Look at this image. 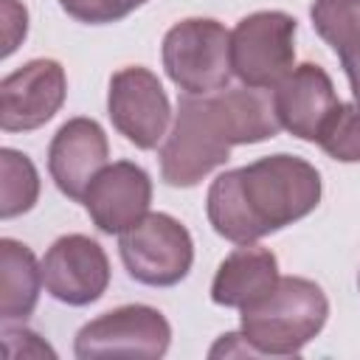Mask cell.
I'll use <instances>...</instances> for the list:
<instances>
[{
  "instance_id": "obj_14",
  "label": "cell",
  "mask_w": 360,
  "mask_h": 360,
  "mask_svg": "<svg viewBox=\"0 0 360 360\" xmlns=\"http://www.w3.org/2000/svg\"><path fill=\"white\" fill-rule=\"evenodd\" d=\"M278 259L273 250L248 242L233 248L217 267L211 281V301L228 309H245L264 298L278 281Z\"/></svg>"
},
{
  "instance_id": "obj_10",
  "label": "cell",
  "mask_w": 360,
  "mask_h": 360,
  "mask_svg": "<svg viewBox=\"0 0 360 360\" xmlns=\"http://www.w3.org/2000/svg\"><path fill=\"white\" fill-rule=\"evenodd\" d=\"M68 76L56 59H31L0 82V127L28 132L48 124L65 104Z\"/></svg>"
},
{
  "instance_id": "obj_9",
  "label": "cell",
  "mask_w": 360,
  "mask_h": 360,
  "mask_svg": "<svg viewBox=\"0 0 360 360\" xmlns=\"http://www.w3.org/2000/svg\"><path fill=\"white\" fill-rule=\"evenodd\" d=\"M42 287L68 307L96 304L110 287V259L84 233L59 236L42 256Z\"/></svg>"
},
{
  "instance_id": "obj_13",
  "label": "cell",
  "mask_w": 360,
  "mask_h": 360,
  "mask_svg": "<svg viewBox=\"0 0 360 360\" xmlns=\"http://www.w3.org/2000/svg\"><path fill=\"white\" fill-rule=\"evenodd\" d=\"M335 104H338L335 84L329 73L315 62L295 65L273 87V110L281 129H287L301 141L315 143L318 129L326 121V115L335 110Z\"/></svg>"
},
{
  "instance_id": "obj_4",
  "label": "cell",
  "mask_w": 360,
  "mask_h": 360,
  "mask_svg": "<svg viewBox=\"0 0 360 360\" xmlns=\"http://www.w3.org/2000/svg\"><path fill=\"white\" fill-rule=\"evenodd\" d=\"M166 76L188 96L225 90L231 82V31L211 17L174 22L160 45Z\"/></svg>"
},
{
  "instance_id": "obj_11",
  "label": "cell",
  "mask_w": 360,
  "mask_h": 360,
  "mask_svg": "<svg viewBox=\"0 0 360 360\" xmlns=\"http://www.w3.org/2000/svg\"><path fill=\"white\" fill-rule=\"evenodd\" d=\"M82 202L101 233L121 236L149 214L152 177L132 160H115L96 174Z\"/></svg>"
},
{
  "instance_id": "obj_21",
  "label": "cell",
  "mask_w": 360,
  "mask_h": 360,
  "mask_svg": "<svg viewBox=\"0 0 360 360\" xmlns=\"http://www.w3.org/2000/svg\"><path fill=\"white\" fill-rule=\"evenodd\" d=\"M357 287H360V273H357Z\"/></svg>"
},
{
  "instance_id": "obj_2",
  "label": "cell",
  "mask_w": 360,
  "mask_h": 360,
  "mask_svg": "<svg viewBox=\"0 0 360 360\" xmlns=\"http://www.w3.org/2000/svg\"><path fill=\"white\" fill-rule=\"evenodd\" d=\"M321 194L323 183L309 160L276 152L217 174L208 186L205 214L222 239L248 245L312 214Z\"/></svg>"
},
{
  "instance_id": "obj_12",
  "label": "cell",
  "mask_w": 360,
  "mask_h": 360,
  "mask_svg": "<svg viewBox=\"0 0 360 360\" xmlns=\"http://www.w3.org/2000/svg\"><path fill=\"white\" fill-rule=\"evenodd\" d=\"M110 143L98 121L76 115L68 118L48 146V172L68 200H84L96 174L107 166Z\"/></svg>"
},
{
  "instance_id": "obj_18",
  "label": "cell",
  "mask_w": 360,
  "mask_h": 360,
  "mask_svg": "<svg viewBox=\"0 0 360 360\" xmlns=\"http://www.w3.org/2000/svg\"><path fill=\"white\" fill-rule=\"evenodd\" d=\"M315 143L340 163H360V104L338 101L318 129Z\"/></svg>"
},
{
  "instance_id": "obj_17",
  "label": "cell",
  "mask_w": 360,
  "mask_h": 360,
  "mask_svg": "<svg viewBox=\"0 0 360 360\" xmlns=\"http://www.w3.org/2000/svg\"><path fill=\"white\" fill-rule=\"evenodd\" d=\"M0 217L28 214L39 200V174L34 160L11 146L0 149Z\"/></svg>"
},
{
  "instance_id": "obj_5",
  "label": "cell",
  "mask_w": 360,
  "mask_h": 360,
  "mask_svg": "<svg viewBox=\"0 0 360 360\" xmlns=\"http://www.w3.org/2000/svg\"><path fill=\"white\" fill-rule=\"evenodd\" d=\"M295 31L292 14L267 8L253 11L231 31V70L253 90H273L295 68Z\"/></svg>"
},
{
  "instance_id": "obj_16",
  "label": "cell",
  "mask_w": 360,
  "mask_h": 360,
  "mask_svg": "<svg viewBox=\"0 0 360 360\" xmlns=\"http://www.w3.org/2000/svg\"><path fill=\"white\" fill-rule=\"evenodd\" d=\"M309 20L318 37L338 53L360 104V0H312Z\"/></svg>"
},
{
  "instance_id": "obj_20",
  "label": "cell",
  "mask_w": 360,
  "mask_h": 360,
  "mask_svg": "<svg viewBox=\"0 0 360 360\" xmlns=\"http://www.w3.org/2000/svg\"><path fill=\"white\" fill-rule=\"evenodd\" d=\"M3 56H8L28 34V11L17 0H3Z\"/></svg>"
},
{
  "instance_id": "obj_1",
  "label": "cell",
  "mask_w": 360,
  "mask_h": 360,
  "mask_svg": "<svg viewBox=\"0 0 360 360\" xmlns=\"http://www.w3.org/2000/svg\"><path fill=\"white\" fill-rule=\"evenodd\" d=\"M281 129L273 98L253 87H225L177 101L172 132L158 158L160 177L174 188H191L214 169L225 166L233 146L262 143Z\"/></svg>"
},
{
  "instance_id": "obj_6",
  "label": "cell",
  "mask_w": 360,
  "mask_h": 360,
  "mask_svg": "<svg viewBox=\"0 0 360 360\" xmlns=\"http://www.w3.org/2000/svg\"><path fill=\"white\" fill-rule=\"evenodd\" d=\"M121 262L138 284L174 287L194 264V242L188 228L172 214L152 211L118 236Z\"/></svg>"
},
{
  "instance_id": "obj_7",
  "label": "cell",
  "mask_w": 360,
  "mask_h": 360,
  "mask_svg": "<svg viewBox=\"0 0 360 360\" xmlns=\"http://www.w3.org/2000/svg\"><path fill=\"white\" fill-rule=\"evenodd\" d=\"M172 343L166 315L149 304H124L87 321L73 340L82 360L90 357H163Z\"/></svg>"
},
{
  "instance_id": "obj_19",
  "label": "cell",
  "mask_w": 360,
  "mask_h": 360,
  "mask_svg": "<svg viewBox=\"0 0 360 360\" xmlns=\"http://www.w3.org/2000/svg\"><path fill=\"white\" fill-rule=\"evenodd\" d=\"M149 0H59L62 11L79 22L87 25H107V22H118L127 14H132L135 8H141Z\"/></svg>"
},
{
  "instance_id": "obj_15",
  "label": "cell",
  "mask_w": 360,
  "mask_h": 360,
  "mask_svg": "<svg viewBox=\"0 0 360 360\" xmlns=\"http://www.w3.org/2000/svg\"><path fill=\"white\" fill-rule=\"evenodd\" d=\"M42 287V262H37L34 250L11 236L0 239V318L3 323L25 321Z\"/></svg>"
},
{
  "instance_id": "obj_8",
  "label": "cell",
  "mask_w": 360,
  "mask_h": 360,
  "mask_svg": "<svg viewBox=\"0 0 360 360\" xmlns=\"http://www.w3.org/2000/svg\"><path fill=\"white\" fill-rule=\"evenodd\" d=\"M107 115L129 143L138 149H158L166 138L172 104L160 79L149 68L129 65L110 76Z\"/></svg>"
},
{
  "instance_id": "obj_3",
  "label": "cell",
  "mask_w": 360,
  "mask_h": 360,
  "mask_svg": "<svg viewBox=\"0 0 360 360\" xmlns=\"http://www.w3.org/2000/svg\"><path fill=\"white\" fill-rule=\"evenodd\" d=\"M239 312V332L259 357H295L326 326L329 301L312 278L281 276L264 298Z\"/></svg>"
}]
</instances>
